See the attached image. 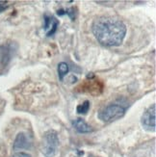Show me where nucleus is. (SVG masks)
I'll list each match as a JSON object with an SVG mask.
<instances>
[{"mask_svg": "<svg viewBox=\"0 0 156 157\" xmlns=\"http://www.w3.org/2000/svg\"><path fill=\"white\" fill-rule=\"evenodd\" d=\"M92 31L98 42L105 46H119L126 35V26L121 19L101 16L93 20Z\"/></svg>", "mask_w": 156, "mask_h": 157, "instance_id": "1", "label": "nucleus"}, {"mask_svg": "<svg viewBox=\"0 0 156 157\" xmlns=\"http://www.w3.org/2000/svg\"><path fill=\"white\" fill-rule=\"evenodd\" d=\"M126 111V108L119 103H111L104 106L98 112L97 117L101 121L111 122L123 118Z\"/></svg>", "mask_w": 156, "mask_h": 157, "instance_id": "2", "label": "nucleus"}, {"mask_svg": "<svg viewBox=\"0 0 156 157\" xmlns=\"http://www.w3.org/2000/svg\"><path fill=\"white\" fill-rule=\"evenodd\" d=\"M59 146V138L54 130L47 131L43 138L42 152L45 157H54L57 153Z\"/></svg>", "mask_w": 156, "mask_h": 157, "instance_id": "3", "label": "nucleus"}, {"mask_svg": "<svg viewBox=\"0 0 156 157\" xmlns=\"http://www.w3.org/2000/svg\"><path fill=\"white\" fill-rule=\"evenodd\" d=\"M156 105L148 107L141 118V124L144 129L148 132H154L156 129Z\"/></svg>", "mask_w": 156, "mask_h": 157, "instance_id": "4", "label": "nucleus"}, {"mask_svg": "<svg viewBox=\"0 0 156 157\" xmlns=\"http://www.w3.org/2000/svg\"><path fill=\"white\" fill-rule=\"evenodd\" d=\"M59 27V20L53 16L44 15V31L46 32V36L50 37L56 33Z\"/></svg>", "mask_w": 156, "mask_h": 157, "instance_id": "5", "label": "nucleus"}, {"mask_svg": "<svg viewBox=\"0 0 156 157\" xmlns=\"http://www.w3.org/2000/svg\"><path fill=\"white\" fill-rule=\"evenodd\" d=\"M30 141L27 135L23 132L17 134V138L13 143V149L15 151H21V149H27L30 147Z\"/></svg>", "mask_w": 156, "mask_h": 157, "instance_id": "6", "label": "nucleus"}, {"mask_svg": "<svg viewBox=\"0 0 156 157\" xmlns=\"http://www.w3.org/2000/svg\"><path fill=\"white\" fill-rule=\"evenodd\" d=\"M72 125L74 129L81 134H86V133H91L93 131V129L92 128L91 125H89L83 119H76L72 121Z\"/></svg>", "mask_w": 156, "mask_h": 157, "instance_id": "7", "label": "nucleus"}, {"mask_svg": "<svg viewBox=\"0 0 156 157\" xmlns=\"http://www.w3.org/2000/svg\"><path fill=\"white\" fill-rule=\"evenodd\" d=\"M70 71V67L66 62H61L58 65V76L61 81L64 80V77Z\"/></svg>", "mask_w": 156, "mask_h": 157, "instance_id": "8", "label": "nucleus"}, {"mask_svg": "<svg viewBox=\"0 0 156 157\" xmlns=\"http://www.w3.org/2000/svg\"><path fill=\"white\" fill-rule=\"evenodd\" d=\"M57 15L62 17V16H65V15H67L72 20L75 17V12H74V8H70V9H67V10H64V9H61V10H58L57 11Z\"/></svg>", "mask_w": 156, "mask_h": 157, "instance_id": "9", "label": "nucleus"}, {"mask_svg": "<svg viewBox=\"0 0 156 157\" xmlns=\"http://www.w3.org/2000/svg\"><path fill=\"white\" fill-rule=\"evenodd\" d=\"M90 101L89 100H85L82 104H79L76 107V111L78 114H86L90 109Z\"/></svg>", "mask_w": 156, "mask_h": 157, "instance_id": "10", "label": "nucleus"}, {"mask_svg": "<svg viewBox=\"0 0 156 157\" xmlns=\"http://www.w3.org/2000/svg\"><path fill=\"white\" fill-rule=\"evenodd\" d=\"M8 7H9V4L7 1H0V13H2L5 10H7Z\"/></svg>", "mask_w": 156, "mask_h": 157, "instance_id": "11", "label": "nucleus"}, {"mask_svg": "<svg viewBox=\"0 0 156 157\" xmlns=\"http://www.w3.org/2000/svg\"><path fill=\"white\" fill-rule=\"evenodd\" d=\"M11 157H31V155L28 154V153H26V152H21V151H19V152L13 153Z\"/></svg>", "mask_w": 156, "mask_h": 157, "instance_id": "12", "label": "nucleus"}, {"mask_svg": "<svg viewBox=\"0 0 156 157\" xmlns=\"http://www.w3.org/2000/svg\"><path fill=\"white\" fill-rule=\"evenodd\" d=\"M1 53H2V48H1V45H0V57H1Z\"/></svg>", "mask_w": 156, "mask_h": 157, "instance_id": "13", "label": "nucleus"}]
</instances>
